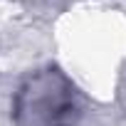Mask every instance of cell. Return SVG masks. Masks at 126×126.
I'll use <instances>...</instances> for the list:
<instances>
[{
	"label": "cell",
	"instance_id": "6da1fadb",
	"mask_svg": "<svg viewBox=\"0 0 126 126\" xmlns=\"http://www.w3.org/2000/svg\"><path fill=\"white\" fill-rule=\"evenodd\" d=\"M10 116L15 126H74L82 116V101L64 72L57 64H45L20 79Z\"/></svg>",
	"mask_w": 126,
	"mask_h": 126
}]
</instances>
